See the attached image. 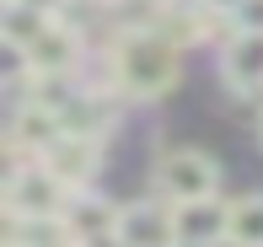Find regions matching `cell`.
Segmentation results:
<instances>
[{
    "instance_id": "6da1fadb",
    "label": "cell",
    "mask_w": 263,
    "mask_h": 247,
    "mask_svg": "<svg viewBox=\"0 0 263 247\" xmlns=\"http://www.w3.org/2000/svg\"><path fill=\"white\" fill-rule=\"evenodd\" d=\"M177 43L166 32L145 27V32H118L113 49H107V86L118 97H135V102H156L177 86L183 75V60H177Z\"/></svg>"
},
{
    "instance_id": "7a4b0ae2",
    "label": "cell",
    "mask_w": 263,
    "mask_h": 247,
    "mask_svg": "<svg viewBox=\"0 0 263 247\" xmlns=\"http://www.w3.org/2000/svg\"><path fill=\"white\" fill-rule=\"evenodd\" d=\"M151 183L166 204H194V199H215L220 194V161L199 145H172L156 156Z\"/></svg>"
},
{
    "instance_id": "3957f363",
    "label": "cell",
    "mask_w": 263,
    "mask_h": 247,
    "mask_svg": "<svg viewBox=\"0 0 263 247\" xmlns=\"http://www.w3.org/2000/svg\"><path fill=\"white\" fill-rule=\"evenodd\" d=\"M76 188L59 183L38 156H11V178H6V215H65Z\"/></svg>"
},
{
    "instance_id": "277c9868",
    "label": "cell",
    "mask_w": 263,
    "mask_h": 247,
    "mask_svg": "<svg viewBox=\"0 0 263 247\" xmlns=\"http://www.w3.org/2000/svg\"><path fill=\"white\" fill-rule=\"evenodd\" d=\"M113 247H183V237H177V204H166V199L124 204Z\"/></svg>"
},
{
    "instance_id": "5b68a950",
    "label": "cell",
    "mask_w": 263,
    "mask_h": 247,
    "mask_svg": "<svg viewBox=\"0 0 263 247\" xmlns=\"http://www.w3.org/2000/svg\"><path fill=\"white\" fill-rule=\"evenodd\" d=\"M43 167L54 172L59 183H70V188H91V178H97V167H102V140H91V135H59L49 150H43Z\"/></svg>"
},
{
    "instance_id": "8992f818",
    "label": "cell",
    "mask_w": 263,
    "mask_h": 247,
    "mask_svg": "<svg viewBox=\"0 0 263 247\" xmlns=\"http://www.w3.org/2000/svg\"><path fill=\"white\" fill-rule=\"evenodd\" d=\"M22 60L38 70V75H70L76 60H81V27H70L65 16H54L49 27L22 49Z\"/></svg>"
},
{
    "instance_id": "52a82bcc",
    "label": "cell",
    "mask_w": 263,
    "mask_h": 247,
    "mask_svg": "<svg viewBox=\"0 0 263 247\" xmlns=\"http://www.w3.org/2000/svg\"><path fill=\"white\" fill-rule=\"evenodd\" d=\"M118 215H124V210L107 204V199H102V194H91V188H76V194H70V204H65V226H70V237L86 242V247L113 242Z\"/></svg>"
},
{
    "instance_id": "ba28073f",
    "label": "cell",
    "mask_w": 263,
    "mask_h": 247,
    "mask_svg": "<svg viewBox=\"0 0 263 247\" xmlns=\"http://www.w3.org/2000/svg\"><path fill=\"white\" fill-rule=\"evenodd\" d=\"M220 81L236 97L263 91V32H231L220 49Z\"/></svg>"
},
{
    "instance_id": "9c48e42d",
    "label": "cell",
    "mask_w": 263,
    "mask_h": 247,
    "mask_svg": "<svg viewBox=\"0 0 263 247\" xmlns=\"http://www.w3.org/2000/svg\"><path fill=\"white\" fill-rule=\"evenodd\" d=\"M226 226H231V204H220V199L177 204V237H183V247H220Z\"/></svg>"
},
{
    "instance_id": "30bf717a",
    "label": "cell",
    "mask_w": 263,
    "mask_h": 247,
    "mask_svg": "<svg viewBox=\"0 0 263 247\" xmlns=\"http://www.w3.org/2000/svg\"><path fill=\"white\" fill-rule=\"evenodd\" d=\"M59 119H65L70 135L107 140V129H113V102H107V91H76V97L59 108Z\"/></svg>"
},
{
    "instance_id": "8fae6325",
    "label": "cell",
    "mask_w": 263,
    "mask_h": 247,
    "mask_svg": "<svg viewBox=\"0 0 263 247\" xmlns=\"http://www.w3.org/2000/svg\"><path fill=\"white\" fill-rule=\"evenodd\" d=\"M49 22H54L49 11L27 6V0H6V6H0V32H6V49H27V43L38 38Z\"/></svg>"
},
{
    "instance_id": "7c38bea8",
    "label": "cell",
    "mask_w": 263,
    "mask_h": 247,
    "mask_svg": "<svg viewBox=\"0 0 263 247\" xmlns=\"http://www.w3.org/2000/svg\"><path fill=\"white\" fill-rule=\"evenodd\" d=\"M226 247H263V194H242L231 204Z\"/></svg>"
},
{
    "instance_id": "4fadbf2b",
    "label": "cell",
    "mask_w": 263,
    "mask_h": 247,
    "mask_svg": "<svg viewBox=\"0 0 263 247\" xmlns=\"http://www.w3.org/2000/svg\"><path fill=\"white\" fill-rule=\"evenodd\" d=\"M231 32H263V0H242L231 11Z\"/></svg>"
},
{
    "instance_id": "5bb4252c",
    "label": "cell",
    "mask_w": 263,
    "mask_h": 247,
    "mask_svg": "<svg viewBox=\"0 0 263 247\" xmlns=\"http://www.w3.org/2000/svg\"><path fill=\"white\" fill-rule=\"evenodd\" d=\"M199 6H204V11H210V16H226V22H231V11H236V6H242V0H199Z\"/></svg>"
},
{
    "instance_id": "9a60e30c",
    "label": "cell",
    "mask_w": 263,
    "mask_h": 247,
    "mask_svg": "<svg viewBox=\"0 0 263 247\" xmlns=\"http://www.w3.org/2000/svg\"><path fill=\"white\" fill-rule=\"evenodd\" d=\"M27 6H38V11H49V16H65V6H70V0H27Z\"/></svg>"
},
{
    "instance_id": "2e32d148",
    "label": "cell",
    "mask_w": 263,
    "mask_h": 247,
    "mask_svg": "<svg viewBox=\"0 0 263 247\" xmlns=\"http://www.w3.org/2000/svg\"><path fill=\"white\" fill-rule=\"evenodd\" d=\"M70 247H86V242H70Z\"/></svg>"
},
{
    "instance_id": "e0dca14e",
    "label": "cell",
    "mask_w": 263,
    "mask_h": 247,
    "mask_svg": "<svg viewBox=\"0 0 263 247\" xmlns=\"http://www.w3.org/2000/svg\"><path fill=\"white\" fill-rule=\"evenodd\" d=\"M258 140H263V124H258Z\"/></svg>"
},
{
    "instance_id": "ac0fdd59",
    "label": "cell",
    "mask_w": 263,
    "mask_h": 247,
    "mask_svg": "<svg viewBox=\"0 0 263 247\" xmlns=\"http://www.w3.org/2000/svg\"><path fill=\"white\" fill-rule=\"evenodd\" d=\"M6 247H16V242H6Z\"/></svg>"
},
{
    "instance_id": "d6986e66",
    "label": "cell",
    "mask_w": 263,
    "mask_h": 247,
    "mask_svg": "<svg viewBox=\"0 0 263 247\" xmlns=\"http://www.w3.org/2000/svg\"><path fill=\"white\" fill-rule=\"evenodd\" d=\"M107 6H113V0H107Z\"/></svg>"
}]
</instances>
